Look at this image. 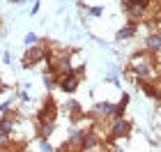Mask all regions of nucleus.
<instances>
[{
    "label": "nucleus",
    "instance_id": "1",
    "mask_svg": "<svg viewBox=\"0 0 161 152\" xmlns=\"http://www.w3.org/2000/svg\"><path fill=\"white\" fill-rule=\"evenodd\" d=\"M129 69H131V76L138 78V81H154L157 76V60L152 53H134L129 60Z\"/></svg>",
    "mask_w": 161,
    "mask_h": 152
},
{
    "label": "nucleus",
    "instance_id": "2",
    "mask_svg": "<svg viewBox=\"0 0 161 152\" xmlns=\"http://www.w3.org/2000/svg\"><path fill=\"white\" fill-rule=\"evenodd\" d=\"M129 134H131V122L124 120V118H118V120H113V125H111V134H108L106 143L122 141V138H127Z\"/></svg>",
    "mask_w": 161,
    "mask_h": 152
},
{
    "label": "nucleus",
    "instance_id": "3",
    "mask_svg": "<svg viewBox=\"0 0 161 152\" xmlns=\"http://www.w3.org/2000/svg\"><path fill=\"white\" fill-rule=\"evenodd\" d=\"M48 55H51V51H46L42 44L30 46L25 51V55H23V65L25 67H32V65H39L42 60H48Z\"/></svg>",
    "mask_w": 161,
    "mask_h": 152
},
{
    "label": "nucleus",
    "instance_id": "4",
    "mask_svg": "<svg viewBox=\"0 0 161 152\" xmlns=\"http://www.w3.org/2000/svg\"><path fill=\"white\" fill-rule=\"evenodd\" d=\"M55 118H58V104L53 99H46L42 104V108L37 111V122L46 125V122H55Z\"/></svg>",
    "mask_w": 161,
    "mask_h": 152
},
{
    "label": "nucleus",
    "instance_id": "5",
    "mask_svg": "<svg viewBox=\"0 0 161 152\" xmlns=\"http://www.w3.org/2000/svg\"><path fill=\"white\" fill-rule=\"evenodd\" d=\"M80 85V76H76L74 71H67V74H58V88L62 92H76Z\"/></svg>",
    "mask_w": 161,
    "mask_h": 152
},
{
    "label": "nucleus",
    "instance_id": "6",
    "mask_svg": "<svg viewBox=\"0 0 161 152\" xmlns=\"http://www.w3.org/2000/svg\"><path fill=\"white\" fill-rule=\"evenodd\" d=\"M145 51L152 53V55H157L161 51V30H154V32H150L147 37H145Z\"/></svg>",
    "mask_w": 161,
    "mask_h": 152
},
{
    "label": "nucleus",
    "instance_id": "7",
    "mask_svg": "<svg viewBox=\"0 0 161 152\" xmlns=\"http://www.w3.org/2000/svg\"><path fill=\"white\" fill-rule=\"evenodd\" d=\"M113 106H115V104H111V101H97L90 115H92L94 120H101V118H111V113H113Z\"/></svg>",
    "mask_w": 161,
    "mask_h": 152
},
{
    "label": "nucleus",
    "instance_id": "8",
    "mask_svg": "<svg viewBox=\"0 0 161 152\" xmlns=\"http://www.w3.org/2000/svg\"><path fill=\"white\" fill-rule=\"evenodd\" d=\"M85 132H87V129H74V132L69 134L67 143H64V148H67V150H78L80 143H83V138H85Z\"/></svg>",
    "mask_w": 161,
    "mask_h": 152
},
{
    "label": "nucleus",
    "instance_id": "9",
    "mask_svg": "<svg viewBox=\"0 0 161 152\" xmlns=\"http://www.w3.org/2000/svg\"><path fill=\"white\" fill-rule=\"evenodd\" d=\"M136 30H138V23H136V21H129L124 28H120V30L115 32V39H118V42L129 39V37H134V35H136Z\"/></svg>",
    "mask_w": 161,
    "mask_h": 152
},
{
    "label": "nucleus",
    "instance_id": "10",
    "mask_svg": "<svg viewBox=\"0 0 161 152\" xmlns=\"http://www.w3.org/2000/svg\"><path fill=\"white\" fill-rule=\"evenodd\" d=\"M14 129H16V118H14L12 113H7L0 118V132H5V134H14Z\"/></svg>",
    "mask_w": 161,
    "mask_h": 152
},
{
    "label": "nucleus",
    "instance_id": "11",
    "mask_svg": "<svg viewBox=\"0 0 161 152\" xmlns=\"http://www.w3.org/2000/svg\"><path fill=\"white\" fill-rule=\"evenodd\" d=\"M53 132H55V122H46V125H39L37 136H39V141H48L53 136Z\"/></svg>",
    "mask_w": 161,
    "mask_h": 152
},
{
    "label": "nucleus",
    "instance_id": "12",
    "mask_svg": "<svg viewBox=\"0 0 161 152\" xmlns=\"http://www.w3.org/2000/svg\"><path fill=\"white\" fill-rule=\"evenodd\" d=\"M138 88H141V90L145 92V97H150V99H157V97H159V90H157L150 81H138Z\"/></svg>",
    "mask_w": 161,
    "mask_h": 152
},
{
    "label": "nucleus",
    "instance_id": "13",
    "mask_svg": "<svg viewBox=\"0 0 161 152\" xmlns=\"http://www.w3.org/2000/svg\"><path fill=\"white\" fill-rule=\"evenodd\" d=\"M67 111H69V118L74 120V122L78 118H83V113H80V108H78V104H76L74 99H67Z\"/></svg>",
    "mask_w": 161,
    "mask_h": 152
},
{
    "label": "nucleus",
    "instance_id": "14",
    "mask_svg": "<svg viewBox=\"0 0 161 152\" xmlns=\"http://www.w3.org/2000/svg\"><path fill=\"white\" fill-rule=\"evenodd\" d=\"M44 88H46L48 92L53 88H58V76L55 74H44Z\"/></svg>",
    "mask_w": 161,
    "mask_h": 152
},
{
    "label": "nucleus",
    "instance_id": "15",
    "mask_svg": "<svg viewBox=\"0 0 161 152\" xmlns=\"http://www.w3.org/2000/svg\"><path fill=\"white\" fill-rule=\"evenodd\" d=\"M9 145H12V136L5 134V132H0V150H7Z\"/></svg>",
    "mask_w": 161,
    "mask_h": 152
},
{
    "label": "nucleus",
    "instance_id": "16",
    "mask_svg": "<svg viewBox=\"0 0 161 152\" xmlns=\"http://www.w3.org/2000/svg\"><path fill=\"white\" fill-rule=\"evenodd\" d=\"M23 42H25V46L30 48V46H37V44H39V37H37V35H35V32H28Z\"/></svg>",
    "mask_w": 161,
    "mask_h": 152
},
{
    "label": "nucleus",
    "instance_id": "17",
    "mask_svg": "<svg viewBox=\"0 0 161 152\" xmlns=\"http://www.w3.org/2000/svg\"><path fill=\"white\" fill-rule=\"evenodd\" d=\"M39 148H42V152H55L53 145H51L48 141H39Z\"/></svg>",
    "mask_w": 161,
    "mask_h": 152
},
{
    "label": "nucleus",
    "instance_id": "18",
    "mask_svg": "<svg viewBox=\"0 0 161 152\" xmlns=\"http://www.w3.org/2000/svg\"><path fill=\"white\" fill-rule=\"evenodd\" d=\"M104 14V7H90V16H101Z\"/></svg>",
    "mask_w": 161,
    "mask_h": 152
},
{
    "label": "nucleus",
    "instance_id": "19",
    "mask_svg": "<svg viewBox=\"0 0 161 152\" xmlns=\"http://www.w3.org/2000/svg\"><path fill=\"white\" fill-rule=\"evenodd\" d=\"M12 101H14V99H7V101H5V104H0V113H7V111H9V106H12Z\"/></svg>",
    "mask_w": 161,
    "mask_h": 152
},
{
    "label": "nucleus",
    "instance_id": "20",
    "mask_svg": "<svg viewBox=\"0 0 161 152\" xmlns=\"http://www.w3.org/2000/svg\"><path fill=\"white\" fill-rule=\"evenodd\" d=\"M19 99L23 101V104H28V101H30V95H28V92L23 90V92H19Z\"/></svg>",
    "mask_w": 161,
    "mask_h": 152
},
{
    "label": "nucleus",
    "instance_id": "21",
    "mask_svg": "<svg viewBox=\"0 0 161 152\" xmlns=\"http://www.w3.org/2000/svg\"><path fill=\"white\" fill-rule=\"evenodd\" d=\"M39 12V0H35V5H32V9H30V14H37Z\"/></svg>",
    "mask_w": 161,
    "mask_h": 152
},
{
    "label": "nucleus",
    "instance_id": "22",
    "mask_svg": "<svg viewBox=\"0 0 161 152\" xmlns=\"http://www.w3.org/2000/svg\"><path fill=\"white\" fill-rule=\"evenodd\" d=\"M9 3H14V5H19V3H25V0H9Z\"/></svg>",
    "mask_w": 161,
    "mask_h": 152
},
{
    "label": "nucleus",
    "instance_id": "23",
    "mask_svg": "<svg viewBox=\"0 0 161 152\" xmlns=\"http://www.w3.org/2000/svg\"><path fill=\"white\" fill-rule=\"evenodd\" d=\"M0 92H5V85H3V78H0Z\"/></svg>",
    "mask_w": 161,
    "mask_h": 152
},
{
    "label": "nucleus",
    "instance_id": "24",
    "mask_svg": "<svg viewBox=\"0 0 161 152\" xmlns=\"http://www.w3.org/2000/svg\"><path fill=\"white\" fill-rule=\"evenodd\" d=\"M0 152H12V150H9V148H7V150H0Z\"/></svg>",
    "mask_w": 161,
    "mask_h": 152
},
{
    "label": "nucleus",
    "instance_id": "25",
    "mask_svg": "<svg viewBox=\"0 0 161 152\" xmlns=\"http://www.w3.org/2000/svg\"><path fill=\"white\" fill-rule=\"evenodd\" d=\"M157 99H159V106H161V95H159V97H157Z\"/></svg>",
    "mask_w": 161,
    "mask_h": 152
}]
</instances>
